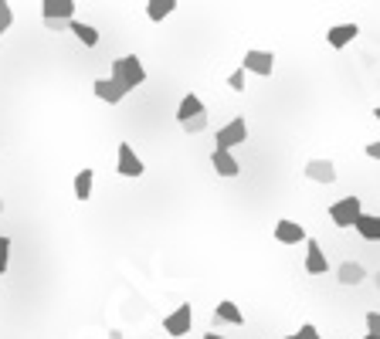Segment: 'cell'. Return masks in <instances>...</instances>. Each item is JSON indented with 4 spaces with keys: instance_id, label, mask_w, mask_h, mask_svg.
I'll list each match as a JSON object with an SVG mask.
<instances>
[{
    "instance_id": "obj_1",
    "label": "cell",
    "mask_w": 380,
    "mask_h": 339,
    "mask_svg": "<svg viewBox=\"0 0 380 339\" xmlns=\"http://www.w3.org/2000/svg\"><path fill=\"white\" fill-rule=\"evenodd\" d=\"M109 78L113 82H119L126 92H133V89H139L143 82H146V68H143V61L136 55H122L113 61V72H109Z\"/></svg>"
},
{
    "instance_id": "obj_2",
    "label": "cell",
    "mask_w": 380,
    "mask_h": 339,
    "mask_svg": "<svg viewBox=\"0 0 380 339\" xmlns=\"http://www.w3.org/2000/svg\"><path fill=\"white\" fill-rule=\"evenodd\" d=\"M214 150H234V146H241V143H248V122H245V115H234L228 126H221V129L214 132Z\"/></svg>"
},
{
    "instance_id": "obj_3",
    "label": "cell",
    "mask_w": 380,
    "mask_h": 339,
    "mask_svg": "<svg viewBox=\"0 0 380 339\" xmlns=\"http://www.w3.org/2000/svg\"><path fill=\"white\" fill-rule=\"evenodd\" d=\"M360 214H363V200H360V197H343V200H336V204L329 207V221L346 231V227H357Z\"/></svg>"
},
{
    "instance_id": "obj_4",
    "label": "cell",
    "mask_w": 380,
    "mask_h": 339,
    "mask_svg": "<svg viewBox=\"0 0 380 339\" xmlns=\"http://www.w3.org/2000/svg\"><path fill=\"white\" fill-rule=\"evenodd\" d=\"M190 326H194V305H190V302L177 305L170 316H163V333L173 339H184L190 333Z\"/></svg>"
},
{
    "instance_id": "obj_5",
    "label": "cell",
    "mask_w": 380,
    "mask_h": 339,
    "mask_svg": "<svg viewBox=\"0 0 380 339\" xmlns=\"http://www.w3.org/2000/svg\"><path fill=\"white\" fill-rule=\"evenodd\" d=\"M115 170H119V177H129V180H139L143 173H146V163L136 156V150L129 143H119V156H115Z\"/></svg>"
},
{
    "instance_id": "obj_6",
    "label": "cell",
    "mask_w": 380,
    "mask_h": 339,
    "mask_svg": "<svg viewBox=\"0 0 380 339\" xmlns=\"http://www.w3.org/2000/svg\"><path fill=\"white\" fill-rule=\"evenodd\" d=\"M241 68L251 72V75H258V78H268L272 72H275V55H272V51L251 48V51H245V58H241Z\"/></svg>"
},
{
    "instance_id": "obj_7",
    "label": "cell",
    "mask_w": 380,
    "mask_h": 339,
    "mask_svg": "<svg viewBox=\"0 0 380 339\" xmlns=\"http://www.w3.org/2000/svg\"><path fill=\"white\" fill-rule=\"evenodd\" d=\"M44 24H68L75 20V0H44L41 4Z\"/></svg>"
},
{
    "instance_id": "obj_8",
    "label": "cell",
    "mask_w": 380,
    "mask_h": 339,
    "mask_svg": "<svg viewBox=\"0 0 380 339\" xmlns=\"http://www.w3.org/2000/svg\"><path fill=\"white\" fill-rule=\"evenodd\" d=\"M275 241H279V245H305V241H309V234H305V227L299 224V221L282 217V221L275 224Z\"/></svg>"
},
{
    "instance_id": "obj_9",
    "label": "cell",
    "mask_w": 380,
    "mask_h": 339,
    "mask_svg": "<svg viewBox=\"0 0 380 339\" xmlns=\"http://www.w3.org/2000/svg\"><path fill=\"white\" fill-rule=\"evenodd\" d=\"M303 173H305V180L323 184V187L336 184V163H333V160H309Z\"/></svg>"
},
{
    "instance_id": "obj_10",
    "label": "cell",
    "mask_w": 380,
    "mask_h": 339,
    "mask_svg": "<svg viewBox=\"0 0 380 339\" xmlns=\"http://www.w3.org/2000/svg\"><path fill=\"white\" fill-rule=\"evenodd\" d=\"M329 271V258H326V251L319 248L316 238H309L305 241V275H326Z\"/></svg>"
},
{
    "instance_id": "obj_11",
    "label": "cell",
    "mask_w": 380,
    "mask_h": 339,
    "mask_svg": "<svg viewBox=\"0 0 380 339\" xmlns=\"http://www.w3.org/2000/svg\"><path fill=\"white\" fill-rule=\"evenodd\" d=\"M92 89H95V95H99L102 102H109V105H119V102L129 95L122 85H119V82H113V78H95Z\"/></svg>"
},
{
    "instance_id": "obj_12",
    "label": "cell",
    "mask_w": 380,
    "mask_h": 339,
    "mask_svg": "<svg viewBox=\"0 0 380 339\" xmlns=\"http://www.w3.org/2000/svg\"><path fill=\"white\" fill-rule=\"evenodd\" d=\"M357 34H360V27L350 20V24H333V27L326 31V41H329V48H336V51H340V48L350 44V41H357Z\"/></svg>"
},
{
    "instance_id": "obj_13",
    "label": "cell",
    "mask_w": 380,
    "mask_h": 339,
    "mask_svg": "<svg viewBox=\"0 0 380 339\" xmlns=\"http://www.w3.org/2000/svg\"><path fill=\"white\" fill-rule=\"evenodd\" d=\"M210 167H214V173H217V177H228V180L241 173V163H238V160H234L228 150H214V153H210Z\"/></svg>"
},
{
    "instance_id": "obj_14",
    "label": "cell",
    "mask_w": 380,
    "mask_h": 339,
    "mask_svg": "<svg viewBox=\"0 0 380 339\" xmlns=\"http://www.w3.org/2000/svg\"><path fill=\"white\" fill-rule=\"evenodd\" d=\"M197 115H204V102L197 98V95L190 92L180 98V105H177V122L184 126V122H190V119H197Z\"/></svg>"
},
{
    "instance_id": "obj_15",
    "label": "cell",
    "mask_w": 380,
    "mask_h": 339,
    "mask_svg": "<svg viewBox=\"0 0 380 339\" xmlns=\"http://www.w3.org/2000/svg\"><path fill=\"white\" fill-rule=\"evenodd\" d=\"M214 322H228V326H241V322H245V316H241V309H238L234 302L224 299V302H217V305H214Z\"/></svg>"
},
{
    "instance_id": "obj_16",
    "label": "cell",
    "mask_w": 380,
    "mask_h": 339,
    "mask_svg": "<svg viewBox=\"0 0 380 339\" xmlns=\"http://www.w3.org/2000/svg\"><path fill=\"white\" fill-rule=\"evenodd\" d=\"M357 234L363 241H380V214H367L363 210L360 221H357Z\"/></svg>"
},
{
    "instance_id": "obj_17",
    "label": "cell",
    "mask_w": 380,
    "mask_h": 339,
    "mask_svg": "<svg viewBox=\"0 0 380 339\" xmlns=\"http://www.w3.org/2000/svg\"><path fill=\"white\" fill-rule=\"evenodd\" d=\"M336 279H340V285H360L367 279V268L360 262H343L336 268Z\"/></svg>"
},
{
    "instance_id": "obj_18",
    "label": "cell",
    "mask_w": 380,
    "mask_h": 339,
    "mask_svg": "<svg viewBox=\"0 0 380 339\" xmlns=\"http://www.w3.org/2000/svg\"><path fill=\"white\" fill-rule=\"evenodd\" d=\"M72 187H75V200H89L92 197V187H95V170H89V167L78 170Z\"/></svg>"
},
{
    "instance_id": "obj_19",
    "label": "cell",
    "mask_w": 380,
    "mask_h": 339,
    "mask_svg": "<svg viewBox=\"0 0 380 339\" xmlns=\"http://www.w3.org/2000/svg\"><path fill=\"white\" fill-rule=\"evenodd\" d=\"M68 31H72V34H75V38L82 41L85 48H95V44H99V31H95L92 24H82V20H68Z\"/></svg>"
},
{
    "instance_id": "obj_20",
    "label": "cell",
    "mask_w": 380,
    "mask_h": 339,
    "mask_svg": "<svg viewBox=\"0 0 380 339\" xmlns=\"http://www.w3.org/2000/svg\"><path fill=\"white\" fill-rule=\"evenodd\" d=\"M173 11H177V0H150V4H146V18H150L153 24H160L163 18H170Z\"/></svg>"
},
{
    "instance_id": "obj_21",
    "label": "cell",
    "mask_w": 380,
    "mask_h": 339,
    "mask_svg": "<svg viewBox=\"0 0 380 339\" xmlns=\"http://www.w3.org/2000/svg\"><path fill=\"white\" fill-rule=\"evenodd\" d=\"M11 24H14V7L7 0H0V34H7Z\"/></svg>"
},
{
    "instance_id": "obj_22",
    "label": "cell",
    "mask_w": 380,
    "mask_h": 339,
    "mask_svg": "<svg viewBox=\"0 0 380 339\" xmlns=\"http://www.w3.org/2000/svg\"><path fill=\"white\" fill-rule=\"evenodd\" d=\"M282 339H323V336H319V329H316L312 322H303V326H299V333H292V336H282Z\"/></svg>"
},
{
    "instance_id": "obj_23",
    "label": "cell",
    "mask_w": 380,
    "mask_h": 339,
    "mask_svg": "<svg viewBox=\"0 0 380 339\" xmlns=\"http://www.w3.org/2000/svg\"><path fill=\"white\" fill-rule=\"evenodd\" d=\"M228 89L231 92H245V68H241V65L228 75Z\"/></svg>"
},
{
    "instance_id": "obj_24",
    "label": "cell",
    "mask_w": 380,
    "mask_h": 339,
    "mask_svg": "<svg viewBox=\"0 0 380 339\" xmlns=\"http://www.w3.org/2000/svg\"><path fill=\"white\" fill-rule=\"evenodd\" d=\"M204 129H208V113L197 115V119H190V122H184V132H187V136H197V132H204Z\"/></svg>"
},
{
    "instance_id": "obj_25",
    "label": "cell",
    "mask_w": 380,
    "mask_h": 339,
    "mask_svg": "<svg viewBox=\"0 0 380 339\" xmlns=\"http://www.w3.org/2000/svg\"><path fill=\"white\" fill-rule=\"evenodd\" d=\"M7 264H11V238L0 234V275L7 271Z\"/></svg>"
},
{
    "instance_id": "obj_26",
    "label": "cell",
    "mask_w": 380,
    "mask_h": 339,
    "mask_svg": "<svg viewBox=\"0 0 380 339\" xmlns=\"http://www.w3.org/2000/svg\"><path fill=\"white\" fill-rule=\"evenodd\" d=\"M367 333L380 336V312H367Z\"/></svg>"
},
{
    "instance_id": "obj_27",
    "label": "cell",
    "mask_w": 380,
    "mask_h": 339,
    "mask_svg": "<svg viewBox=\"0 0 380 339\" xmlns=\"http://www.w3.org/2000/svg\"><path fill=\"white\" fill-rule=\"evenodd\" d=\"M363 153H367L370 160H380V139H377V143H367V150H363Z\"/></svg>"
},
{
    "instance_id": "obj_28",
    "label": "cell",
    "mask_w": 380,
    "mask_h": 339,
    "mask_svg": "<svg viewBox=\"0 0 380 339\" xmlns=\"http://www.w3.org/2000/svg\"><path fill=\"white\" fill-rule=\"evenodd\" d=\"M109 339H122V333L119 329H109Z\"/></svg>"
},
{
    "instance_id": "obj_29",
    "label": "cell",
    "mask_w": 380,
    "mask_h": 339,
    "mask_svg": "<svg viewBox=\"0 0 380 339\" xmlns=\"http://www.w3.org/2000/svg\"><path fill=\"white\" fill-rule=\"evenodd\" d=\"M204 339H224V336H217V333H204Z\"/></svg>"
},
{
    "instance_id": "obj_30",
    "label": "cell",
    "mask_w": 380,
    "mask_h": 339,
    "mask_svg": "<svg viewBox=\"0 0 380 339\" xmlns=\"http://www.w3.org/2000/svg\"><path fill=\"white\" fill-rule=\"evenodd\" d=\"M374 119H377V122H380V105H377V109H374Z\"/></svg>"
},
{
    "instance_id": "obj_31",
    "label": "cell",
    "mask_w": 380,
    "mask_h": 339,
    "mask_svg": "<svg viewBox=\"0 0 380 339\" xmlns=\"http://www.w3.org/2000/svg\"><path fill=\"white\" fill-rule=\"evenodd\" d=\"M374 282H377V288H380V271H377V275H374Z\"/></svg>"
},
{
    "instance_id": "obj_32",
    "label": "cell",
    "mask_w": 380,
    "mask_h": 339,
    "mask_svg": "<svg viewBox=\"0 0 380 339\" xmlns=\"http://www.w3.org/2000/svg\"><path fill=\"white\" fill-rule=\"evenodd\" d=\"M363 339H380V336H370V333H367V336H363Z\"/></svg>"
},
{
    "instance_id": "obj_33",
    "label": "cell",
    "mask_w": 380,
    "mask_h": 339,
    "mask_svg": "<svg viewBox=\"0 0 380 339\" xmlns=\"http://www.w3.org/2000/svg\"><path fill=\"white\" fill-rule=\"evenodd\" d=\"M0 214H4V200H0Z\"/></svg>"
}]
</instances>
